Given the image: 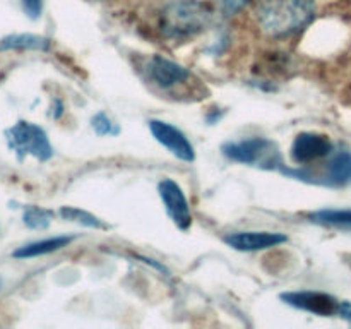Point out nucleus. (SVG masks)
Listing matches in <instances>:
<instances>
[{
  "label": "nucleus",
  "mask_w": 351,
  "mask_h": 329,
  "mask_svg": "<svg viewBox=\"0 0 351 329\" xmlns=\"http://www.w3.org/2000/svg\"><path fill=\"white\" fill-rule=\"evenodd\" d=\"M72 242V236H53V239L38 240V242L27 243V245L19 247L14 250L12 256L16 259H31V257L45 256V254H51L55 250H60L67 247Z\"/></svg>",
  "instance_id": "obj_11"
},
{
  "label": "nucleus",
  "mask_w": 351,
  "mask_h": 329,
  "mask_svg": "<svg viewBox=\"0 0 351 329\" xmlns=\"http://www.w3.org/2000/svg\"><path fill=\"white\" fill-rule=\"evenodd\" d=\"M51 211L41 208H27L23 216V221L31 230H45L51 221Z\"/></svg>",
  "instance_id": "obj_16"
},
{
  "label": "nucleus",
  "mask_w": 351,
  "mask_h": 329,
  "mask_svg": "<svg viewBox=\"0 0 351 329\" xmlns=\"http://www.w3.org/2000/svg\"><path fill=\"white\" fill-rule=\"evenodd\" d=\"M339 317L346 319V321H351V302H346V300L341 302V310H339Z\"/></svg>",
  "instance_id": "obj_20"
},
{
  "label": "nucleus",
  "mask_w": 351,
  "mask_h": 329,
  "mask_svg": "<svg viewBox=\"0 0 351 329\" xmlns=\"http://www.w3.org/2000/svg\"><path fill=\"white\" fill-rule=\"evenodd\" d=\"M223 154L237 163L252 164V167L278 168L281 164V154L273 141L264 137L243 139L239 143H228L223 146Z\"/></svg>",
  "instance_id": "obj_4"
},
{
  "label": "nucleus",
  "mask_w": 351,
  "mask_h": 329,
  "mask_svg": "<svg viewBox=\"0 0 351 329\" xmlns=\"http://www.w3.org/2000/svg\"><path fill=\"white\" fill-rule=\"evenodd\" d=\"M147 74H149L151 81L156 82L160 88H173V86L182 84L189 79V71L182 67L180 64L168 60V58L161 57V55H154L147 64Z\"/></svg>",
  "instance_id": "obj_10"
},
{
  "label": "nucleus",
  "mask_w": 351,
  "mask_h": 329,
  "mask_svg": "<svg viewBox=\"0 0 351 329\" xmlns=\"http://www.w3.org/2000/svg\"><path fill=\"white\" fill-rule=\"evenodd\" d=\"M158 192H160V197L163 201L168 216L173 219L175 225L180 230H187L192 225V215L180 185L171 178H163L158 185Z\"/></svg>",
  "instance_id": "obj_6"
},
{
  "label": "nucleus",
  "mask_w": 351,
  "mask_h": 329,
  "mask_svg": "<svg viewBox=\"0 0 351 329\" xmlns=\"http://www.w3.org/2000/svg\"><path fill=\"white\" fill-rule=\"evenodd\" d=\"M312 221L336 228H351V209H322L311 216Z\"/></svg>",
  "instance_id": "obj_14"
},
{
  "label": "nucleus",
  "mask_w": 351,
  "mask_h": 329,
  "mask_svg": "<svg viewBox=\"0 0 351 329\" xmlns=\"http://www.w3.org/2000/svg\"><path fill=\"white\" fill-rule=\"evenodd\" d=\"M351 182V153L350 151H338L331 158L326 170V184L329 185H346Z\"/></svg>",
  "instance_id": "obj_13"
},
{
  "label": "nucleus",
  "mask_w": 351,
  "mask_h": 329,
  "mask_svg": "<svg viewBox=\"0 0 351 329\" xmlns=\"http://www.w3.org/2000/svg\"><path fill=\"white\" fill-rule=\"evenodd\" d=\"M315 14V0H259L257 24L273 38H283L307 26Z\"/></svg>",
  "instance_id": "obj_1"
},
{
  "label": "nucleus",
  "mask_w": 351,
  "mask_h": 329,
  "mask_svg": "<svg viewBox=\"0 0 351 329\" xmlns=\"http://www.w3.org/2000/svg\"><path fill=\"white\" fill-rule=\"evenodd\" d=\"M331 149V141L324 134L302 132L295 137L293 144H291V160L297 164L312 163V161L328 156Z\"/></svg>",
  "instance_id": "obj_8"
},
{
  "label": "nucleus",
  "mask_w": 351,
  "mask_h": 329,
  "mask_svg": "<svg viewBox=\"0 0 351 329\" xmlns=\"http://www.w3.org/2000/svg\"><path fill=\"white\" fill-rule=\"evenodd\" d=\"M50 48V41L38 34H9V36L0 40V51L9 50H34V51H47Z\"/></svg>",
  "instance_id": "obj_12"
},
{
  "label": "nucleus",
  "mask_w": 351,
  "mask_h": 329,
  "mask_svg": "<svg viewBox=\"0 0 351 329\" xmlns=\"http://www.w3.org/2000/svg\"><path fill=\"white\" fill-rule=\"evenodd\" d=\"M21 5L29 19H38L43 10V0H21Z\"/></svg>",
  "instance_id": "obj_18"
},
{
  "label": "nucleus",
  "mask_w": 351,
  "mask_h": 329,
  "mask_svg": "<svg viewBox=\"0 0 351 329\" xmlns=\"http://www.w3.org/2000/svg\"><path fill=\"white\" fill-rule=\"evenodd\" d=\"M91 125L98 136H117L119 134L117 123H113V120L105 113H96L91 120Z\"/></svg>",
  "instance_id": "obj_17"
},
{
  "label": "nucleus",
  "mask_w": 351,
  "mask_h": 329,
  "mask_svg": "<svg viewBox=\"0 0 351 329\" xmlns=\"http://www.w3.org/2000/svg\"><path fill=\"white\" fill-rule=\"evenodd\" d=\"M149 129H151V134L154 136V139H156L160 144H163L171 154L180 158L182 161L195 160L194 146L189 143L185 134L182 132V130H178L177 127H173L171 123L161 122V120H151Z\"/></svg>",
  "instance_id": "obj_7"
},
{
  "label": "nucleus",
  "mask_w": 351,
  "mask_h": 329,
  "mask_svg": "<svg viewBox=\"0 0 351 329\" xmlns=\"http://www.w3.org/2000/svg\"><path fill=\"white\" fill-rule=\"evenodd\" d=\"M5 137L9 147L19 160H24V156H34L40 161H48L53 156V147L47 132L34 123L21 120L5 130Z\"/></svg>",
  "instance_id": "obj_3"
},
{
  "label": "nucleus",
  "mask_w": 351,
  "mask_h": 329,
  "mask_svg": "<svg viewBox=\"0 0 351 329\" xmlns=\"http://www.w3.org/2000/svg\"><path fill=\"white\" fill-rule=\"evenodd\" d=\"M281 298L285 300V304L291 305V307L311 312V314L315 315H322V317H328V315H339L343 302L329 293L311 290L288 291V293L281 295Z\"/></svg>",
  "instance_id": "obj_5"
},
{
  "label": "nucleus",
  "mask_w": 351,
  "mask_h": 329,
  "mask_svg": "<svg viewBox=\"0 0 351 329\" xmlns=\"http://www.w3.org/2000/svg\"><path fill=\"white\" fill-rule=\"evenodd\" d=\"M60 215L64 216L65 219H71V221L81 223V225L89 226V228H106L105 223L101 221L99 218L93 216L91 212L82 211V209L77 208H62Z\"/></svg>",
  "instance_id": "obj_15"
},
{
  "label": "nucleus",
  "mask_w": 351,
  "mask_h": 329,
  "mask_svg": "<svg viewBox=\"0 0 351 329\" xmlns=\"http://www.w3.org/2000/svg\"><path fill=\"white\" fill-rule=\"evenodd\" d=\"M211 14L208 7L194 0L175 2L165 10L163 27L165 33L171 38H185L199 33L208 26Z\"/></svg>",
  "instance_id": "obj_2"
},
{
  "label": "nucleus",
  "mask_w": 351,
  "mask_h": 329,
  "mask_svg": "<svg viewBox=\"0 0 351 329\" xmlns=\"http://www.w3.org/2000/svg\"><path fill=\"white\" fill-rule=\"evenodd\" d=\"M288 242V236L274 232H237L225 236V243L242 252H256Z\"/></svg>",
  "instance_id": "obj_9"
},
{
  "label": "nucleus",
  "mask_w": 351,
  "mask_h": 329,
  "mask_svg": "<svg viewBox=\"0 0 351 329\" xmlns=\"http://www.w3.org/2000/svg\"><path fill=\"white\" fill-rule=\"evenodd\" d=\"M249 2L250 0H221V7L228 16H232V14H237L239 10H242Z\"/></svg>",
  "instance_id": "obj_19"
}]
</instances>
